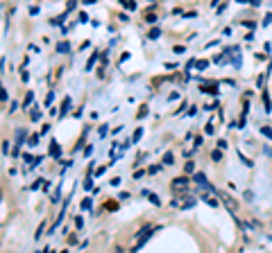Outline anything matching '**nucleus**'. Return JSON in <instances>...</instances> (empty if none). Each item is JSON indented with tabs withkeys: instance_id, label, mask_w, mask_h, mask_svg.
Masks as SVG:
<instances>
[{
	"instance_id": "obj_1",
	"label": "nucleus",
	"mask_w": 272,
	"mask_h": 253,
	"mask_svg": "<svg viewBox=\"0 0 272 253\" xmlns=\"http://www.w3.org/2000/svg\"><path fill=\"white\" fill-rule=\"evenodd\" d=\"M154 231H157V228H152V226H145V228H143V231L139 233V240L134 242V246H132V251H139V249H141V246L145 244V242H148V240L152 237V233H154Z\"/></svg>"
},
{
	"instance_id": "obj_2",
	"label": "nucleus",
	"mask_w": 272,
	"mask_h": 253,
	"mask_svg": "<svg viewBox=\"0 0 272 253\" xmlns=\"http://www.w3.org/2000/svg\"><path fill=\"white\" fill-rule=\"evenodd\" d=\"M57 52H59V54H68V52H71V43H68V41L57 43Z\"/></svg>"
},
{
	"instance_id": "obj_3",
	"label": "nucleus",
	"mask_w": 272,
	"mask_h": 253,
	"mask_svg": "<svg viewBox=\"0 0 272 253\" xmlns=\"http://www.w3.org/2000/svg\"><path fill=\"white\" fill-rule=\"evenodd\" d=\"M68 111H71V97H64V104H61V109H59V115L64 118V115H68Z\"/></svg>"
},
{
	"instance_id": "obj_4",
	"label": "nucleus",
	"mask_w": 272,
	"mask_h": 253,
	"mask_svg": "<svg viewBox=\"0 0 272 253\" xmlns=\"http://www.w3.org/2000/svg\"><path fill=\"white\" fill-rule=\"evenodd\" d=\"M59 151H61L59 142H57V140H50V151H48V154H50V156H59Z\"/></svg>"
},
{
	"instance_id": "obj_5",
	"label": "nucleus",
	"mask_w": 272,
	"mask_h": 253,
	"mask_svg": "<svg viewBox=\"0 0 272 253\" xmlns=\"http://www.w3.org/2000/svg\"><path fill=\"white\" fill-rule=\"evenodd\" d=\"M32 102H34V93L30 91V93L25 95V100H23V109L27 111V109H30V106H32Z\"/></svg>"
},
{
	"instance_id": "obj_6",
	"label": "nucleus",
	"mask_w": 272,
	"mask_h": 253,
	"mask_svg": "<svg viewBox=\"0 0 272 253\" xmlns=\"http://www.w3.org/2000/svg\"><path fill=\"white\" fill-rule=\"evenodd\" d=\"M188 186V179H177V181H172V188L175 190H181V188H186Z\"/></svg>"
},
{
	"instance_id": "obj_7",
	"label": "nucleus",
	"mask_w": 272,
	"mask_h": 253,
	"mask_svg": "<svg viewBox=\"0 0 272 253\" xmlns=\"http://www.w3.org/2000/svg\"><path fill=\"white\" fill-rule=\"evenodd\" d=\"M25 133H27L25 129H18V131H16V142H18V145L23 142V138H25Z\"/></svg>"
},
{
	"instance_id": "obj_8",
	"label": "nucleus",
	"mask_w": 272,
	"mask_h": 253,
	"mask_svg": "<svg viewBox=\"0 0 272 253\" xmlns=\"http://www.w3.org/2000/svg\"><path fill=\"white\" fill-rule=\"evenodd\" d=\"M159 36H161V32L157 30V27H152V30L148 32V38H159Z\"/></svg>"
},
{
	"instance_id": "obj_9",
	"label": "nucleus",
	"mask_w": 272,
	"mask_h": 253,
	"mask_svg": "<svg viewBox=\"0 0 272 253\" xmlns=\"http://www.w3.org/2000/svg\"><path fill=\"white\" fill-rule=\"evenodd\" d=\"M157 14H152V12H148V14H145V21H148V23H157Z\"/></svg>"
},
{
	"instance_id": "obj_10",
	"label": "nucleus",
	"mask_w": 272,
	"mask_h": 253,
	"mask_svg": "<svg viewBox=\"0 0 272 253\" xmlns=\"http://www.w3.org/2000/svg\"><path fill=\"white\" fill-rule=\"evenodd\" d=\"M163 163H166V165H172V163H175V156H172L170 151L166 154V156H163Z\"/></svg>"
},
{
	"instance_id": "obj_11",
	"label": "nucleus",
	"mask_w": 272,
	"mask_h": 253,
	"mask_svg": "<svg viewBox=\"0 0 272 253\" xmlns=\"http://www.w3.org/2000/svg\"><path fill=\"white\" fill-rule=\"evenodd\" d=\"M141 136H143V129H141V126H139V129L134 131V136H132V142H136V140L141 138Z\"/></svg>"
},
{
	"instance_id": "obj_12",
	"label": "nucleus",
	"mask_w": 272,
	"mask_h": 253,
	"mask_svg": "<svg viewBox=\"0 0 272 253\" xmlns=\"http://www.w3.org/2000/svg\"><path fill=\"white\" fill-rule=\"evenodd\" d=\"M30 118H32V120L36 122L39 118H41V111H36V109H32V111H30Z\"/></svg>"
},
{
	"instance_id": "obj_13",
	"label": "nucleus",
	"mask_w": 272,
	"mask_h": 253,
	"mask_svg": "<svg viewBox=\"0 0 272 253\" xmlns=\"http://www.w3.org/2000/svg\"><path fill=\"white\" fill-rule=\"evenodd\" d=\"M145 115H148V106H141L139 113H136V118H145Z\"/></svg>"
},
{
	"instance_id": "obj_14",
	"label": "nucleus",
	"mask_w": 272,
	"mask_h": 253,
	"mask_svg": "<svg viewBox=\"0 0 272 253\" xmlns=\"http://www.w3.org/2000/svg\"><path fill=\"white\" fill-rule=\"evenodd\" d=\"M43 228H45V221H41V224H39V231H36V240H41V233H43Z\"/></svg>"
},
{
	"instance_id": "obj_15",
	"label": "nucleus",
	"mask_w": 272,
	"mask_h": 253,
	"mask_svg": "<svg viewBox=\"0 0 272 253\" xmlns=\"http://www.w3.org/2000/svg\"><path fill=\"white\" fill-rule=\"evenodd\" d=\"M27 145H32V147H34V145H39V136L32 133V136H30V142H27Z\"/></svg>"
},
{
	"instance_id": "obj_16",
	"label": "nucleus",
	"mask_w": 272,
	"mask_h": 253,
	"mask_svg": "<svg viewBox=\"0 0 272 253\" xmlns=\"http://www.w3.org/2000/svg\"><path fill=\"white\" fill-rule=\"evenodd\" d=\"M95 59H98V54H93L91 59H89V63H86V70H91V68H93V63H95Z\"/></svg>"
},
{
	"instance_id": "obj_17",
	"label": "nucleus",
	"mask_w": 272,
	"mask_h": 253,
	"mask_svg": "<svg viewBox=\"0 0 272 253\" xmlns=\"http://www.w3.org/2000/svg\"><path fill=\"white\" fill-rule=\"evenodd\" d=\"M80 23H89V14L86 12H80Z\"/></svg>"
},
{
	"instance_id": "obj_18",
	"label": "nucleus",
	"mask_w": 272,
	"mask_h": 253,
	"mask_svg": "<svg viewBox=\"0 0 272 253\" xmlns=\"http://www.w3.org/2000/svg\"><path fill=\"white\" fill-rule=\"evenodd\" d=\"M75 7H77L75 0H68V2H66V9H68V12H71V9H75Z\"/></svg>"
},
{
	"instance_id": "obj_19",
	"label": "nucleus",
	"mask_w": 272,
	"mask_h": 253,
	"mask_svg": "<svg viewBox=\"0 0 272 253\" xmlns=\"http://www.w3.org/2000/svg\"><path fill=\"white\" fill-rule=\"evenodd\" d=\"M41 186H43V179H39V181H34V183H32V190H36V188H41Z\"/></svg>"
},
{
	"instance_id": "obj_20",
	"label": "nucleus",
	"mask_w": 272,
	"mask_h": 253,
	"mask_svg": "<svg viewBox=\"0 0 272 253\" xmlns=\"http://www.w3.org/2000/svg\"><path fill=\"white\" fill-rule=\"evenodd\" d=\"M82 208L89 210V208H91V199H84V201H82Z\"/></svg>"
},
{
	"instance_id": "obj_21",
	"label": "nucleus",
	"mask_w": 272,
	"mask_h": 253,
	"mask_svg": "<svg viewBox=\"0 0 272 253\" xmlns=\"http://www.w3.org/2000/svg\"><path fill=\"white\" fill-rule=\"evenodd\" d=\"M75 226L82 228V226H84V219H82V217H75Z\"/></svg>"
},
{
	"instance_id": "obj_22",
	"label": "nucleus",
	"mask_w": 272,
	"mask_h": 253,
	"mask_svg": "<svg viewBox=\"0 0 272 253\" xmlns=\"http://www.w3.org/2000/svg\"><path fill=\"white\" fill-rule=\"evenodd\" d=\"M0 197H3V190H0Z\"/></svg>"
},
{
	"instance_id": "obj_23",
	"label": "nucleus",
	"mask_w": 272,
	"mask_h": 253,
	"mask_svg": "<svg viewBox=\"0 0 272 253\" xmlns=\"http://www.w3.org/2000/svg\"><path fill=\"white\" fill-rule=\"evenodd\" d=\"M150 2H152V0H150Z\"/></svg>"
}]
</instances>
